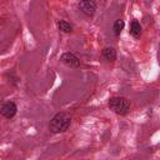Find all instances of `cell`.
<instances>
[{
    "label": "cell",
    "mask_w": 160,
    "mask_h": 160,
    "mask_svg": "<svg viewBox=\"0 0 160 160\" xmlns=\"http://www.w3.org/2000/svg\"><path fill=\"white\" fill-rule=\"evenodd\" d=\"M71 125V116L65 111L56 112L49 121V130L52 134H61L69 130Z\"/></svg>",
    "instance_id": "1"
},
{
    "label": "cell",
    "mask_w": 160,
    "mask_h": 160,
    "mask_svg": "<svg viewBox=\"0 0 160 160\" xmlns=\"http://www.w3.org/2000/svg\"><path fill=\"white\" fill-rule=\"evenodd\" d=\"M108 106L114 114L120 115V116H125L130 111L131 102L125 96H111L108 101Z\"/></svg>",
    "instance_id": "2"
},
{
    "label": "cell",
    "mask_w": 160,
    "mask_h": 160,
    "mask_svg": "<svg viewBox=\"0 0 160 160\" xmlns=\"http://www.w3.org/2000/svg\"><path fill=\"white\" fill-rule=\"evenodd\" d=\"M78 8L79 10L88 18H92L96 12V1L95 0H80L78 2Z\"/></svg>",
    "instance_id": "3"
},
{
    "label": "cell",
    "mask_w": 160,
    "mask_h": 160,
    "mask_svg": "<svg viewBox=\"0 0 160 160\" xmlns=\"http://www.w3.org/2000/svg\"><path fill=\"white\" fill-rule=\"evenodd\" d=\"M16 112H18V105L14 101H5L0 106V115L8 120L15 118Z\"/></svg>",
    "instance_id": "4"
},
{
    "label": "cell",
    "mask_w": 160,
    "mask_h": 160,
    "mask_svg": "<svg viewBox=\"0 0 160 160\" xmlns=\"http://www.w3.org/2000/svg\"><path fill=\"white\" fill-rule=\"evenodd\" d=\"M60 61L66 65L68 68H71V69H76L80 66V59L71 51H66L64 52L61 56H60Z\"/></svg>",
    "instance_id": "5"
},
{
    "label": "cell",
    "mask_w": 160,
    "mask_h": 160,
    "mask_svg": "<svg viewBox=\"0 0 160 160\" xmlns=\"http://www.w3.org/2000/svg\"><path fill=\"white\" fill-rule=\"evenodd\" d=\"M116 50L112 46H105L101 50V58L106 62H114L116 60Z\"/></svg>",
    "instance_id": "6"
},
{
    "label": "cell",
    "mask_w": 160,
    "mask_h": 160,
    "mask_svg": "<svg viewBox=\"0 0 160 160\" xmlns=\"http://www.w3.org/2000/svg\"><path fill=\"white\" fill-rule=\"evenodd\" d=\"M141 32H142V28L140 25V22L138 20H132L130 22V29H129V34L135 38V39H139L141 36Z\"/></svg>",
    "instance_id": "7"
},
{
    "label": "cell",
    "mask_w": 160,
    "mask_h": 160,
    "mask_svg": "<svg viewBox=\"0 0 160 160\" xmlns=\"http://www.w3.org/2000/svg\"><path fill=\"white\" fill-rule=\"evenodd\" d=\"M56 25H58V29H59L61 32H65V34H71V32L74 31V26H72V24L68 22L66 20L60 19V20H58Z\"/></svg>",
    "instance_id": "8"
},
{
    "label": "cell",
    "mask_w": 160,
    "mask_h": 160,
    "mask_svg": "<svg viewBox=\"0 0 160 160\" xmlns=\"http://www.w3.org/2000/svg\"><path fill=\"white\" fill-rule=\"evenodd\" d=\"M125 28V21L122 19H116L112 24V31H114V35L115 36H120L121 31L124 30Z\"/></svg>",
    "instance_id": "9"
},
{
    "label": "cell",
    "mask_w": 160,
    "mask_h": 160,
    "mask_svg": "<svg viewBox=\"0 0 160 160\" xmlns=\"http://www.w3.org/2000/svg\"><path fill=\"white\" fill-rule=\"evenodd\" d=\"M6 76H9V80H8V81H9L10 84H12L14 86H16V85L19 84V78H18L14 72H9V74H6Z\"/></svg>",
    "instance_id": "10"
}]
</instances>
